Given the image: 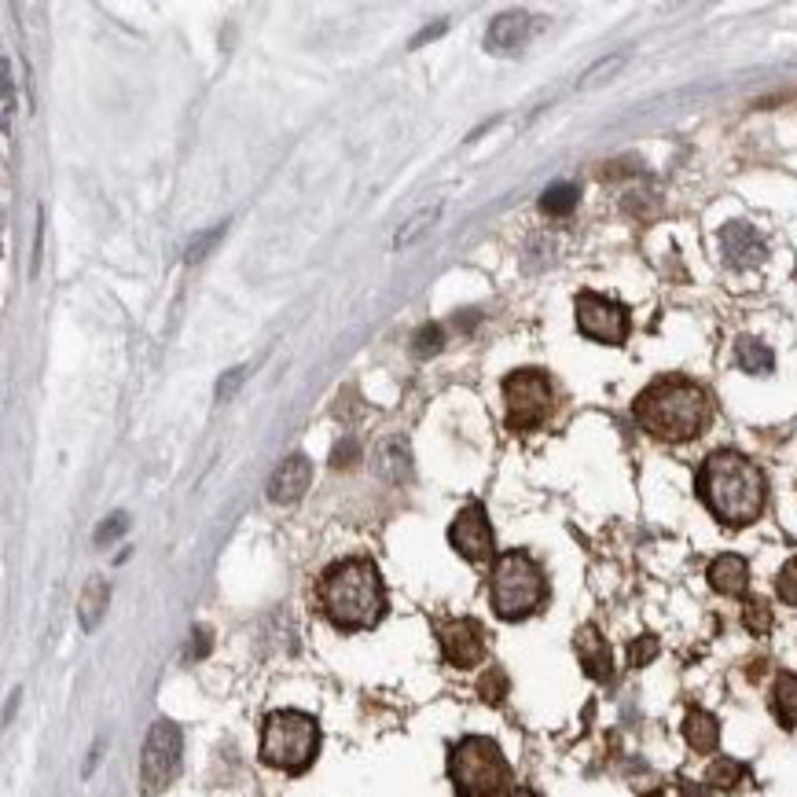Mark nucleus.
Wrapping results in <instances>:
<instances>
[{
  "label": "nucleus",
  "mask_w": 797,
  "mask_h": 797,
  "mask_svg": "<svg viewBox=\"0 0 797 797\" xmlns=\"http://www.w3.org/2000/svg\"><path fill=\"white\" fill-rule=\"evenodd\" d=\"M699 497L713 511L716 522L742 530L761 519L764 503H769V481H764V474L753 460L721 449L702 463Z\"/></svg>",
  "instance_id": "1"
},
{
  "label": "nucleus",
  "mask_w": 797,
  "mask_h": 797,
  "mask_svg": "<svg viewBox=\"0 0 797 797\" xmlns=\"http://www.w3.org/2000/svg\"><path fill=\"white\" fill-rule=\"evenodd\" d=\"M320 607L342 632H360L386 614V584L371 559H342L320 578Z\"/></svg>",
  "instance_id": "2"
},
{
  "label": "nucleus",
  "mask_w": 797,
  "mask_h": 797,
  "mask_svg": "<svg viewBox=\"0 0 797 797\" xmlns=\"http://www.w3.org/2000/svg\"><path fill=\"white\" fill-rule=\"evenodd\" d=\"M635 419L654 438L680 445V441L699 438L705 423H710V393L694 379H683V376L654 379L635 397Z\"/></svg>",
  "instance_id": "3"
},
{
  "label": "nucleus",
  "mask_w": 797,
  "mask_h": 797,
  "mask_svg": "<svg viewBox=\"0 0 797 797\" xmlns=\"http://www.w3.org/2000/svg\"><path fill=\"white\" fill-rule=\"evenodd\" d=\"M548 599V578L537 567V559L526 551H503L492 562L489 578V603L492 614L503 621H522L537 614Z\"/></svg>",
  "instance_id": "4"
},
{
  "label": "nucleus",
  "mask_w": 797,
  "mask_h": 797,
  "mask_svg": "<svg viewBox=\"0 0 797 797\" xmlns=\"http://www.w3.org/2000/svg\"><path fill=\"white\" fill-rule=\"evenodd\" d=\"M449 780L460 797H508L511 764L486 735H463L449 750Z\"/></svg>",
  "instance_id": "5"
},
{
  "label": "nucleus",
  "mask_w": 797,
  "mask_h": 797,
  "mask_svg": "<svg viewBox=\"0 0 797 797\" xmlns=\"http://www.w3.org/2000/svg\"><path fill=\"white\" fill-rule=\"evenodd\" d=\"M317 750H320L317 716L301 710H276L265 716V728H261V761L269 769L301 775L317 761Z\"/></svg>",
  "instance_id": "6"
},
{
  "label": "nucleus",
  "mask_w": 797,
  "mask_h": 797,
  "mask_svg": "<svg viewBox=\"0 0 797 797\" xmlns=\"http://www.w3.org/2000/svg\"><path fill=\"white\" fill-rule=\"evenodd\" d=\"M551 379L540 368H522L503 379V405H508V430L533 433L551 416Z\"/></svg>",
  "instance_id": "7"
},
{
  "label": "nucleus",
  "mask_w": 797,
  "mask_h": 797,
  "mask_svg": "<svg viewBox=\"0 0 797 797\" xmlns=\"http://www.w3.org/2000/svg\"><path fill=\"white\" fill-rule=\"evenodd\" d=\"M180 750H185V739H180V728L174 721L151 724L147 742H144V757H140V783H144L147 797L163 794L166 786L177 780Z\"/></svg>",
  "instance_id": "8"
},
{
  "label": "nucleus",
  "mask_w": 797,
  "mask_h": 797,
  "mask_svg": "<svg viewBox=\"0 0 797 797\" xmlns=\"http://www.w3.org/2000/svg\"><path fill=\"white\" fill-rule=\"evenodd\" d=\"M573 309H578V328L584 338L599 342V346H621L629 338V312L621 301L603 298L595 290H581Z\"/></svg>",
  "instance_id": "9"
},
{
  "label": "nucleus",
  "mask_w": 797,
  "mask_h": 797,
  "mask_svg": "<svg viewBox=\"0 0 797 797\" xmlns=\"http://www.w3.org/2000/svg\"><path fill=\"white\" fill-rule=\"evenodd\" d=\"M449 544L456 548L467 562H486L492 559V526H489V514L481 503H467L449 526Z\"/></svg>",
  "instance_id": "10"
},
{
  "label": "nucleus",
  "mask_w": 797,
  "mask_h": 797,
  "mask_svg": "<svg viewBox=\"0 0 797 797\" xmlns=\"http://www.w3.org/2000/svg\"><path fill=\"white\" fill-rule=\"evenodd\" d=\"M438 635H441L445 662L456 665V669H474V665L486 658V629H481V621H474V618L445 621L438 629Z\"/></svg>",
  "instance_id": "11"
},
{
  "label": "nucleus",
  "mask_w": 797,
  "mask_h": 797,
  "mask_svg": "<svg viewBox=\"0 0 797 797\" xmlns=\"http://www.w3.org/2000/svg\"><path fill=\"white\" fill-rule=\"evenodd\" d=\"M309 486H312V460L295 452V456H287L276 471H272L269 500L272 503H298L301 497H306Z\"/></svg>",
  "instance_id": "12"
},
{
  "label": "nucleus",
  "mask_w": 797,
  "mask_h": 797,
  "mask_svg": "<svg viewBox=\"0 0 797 797\" xmlns=\"http://www.w3.org/2000/svg\"><path fill=\"white\" fill-rule=\"evenodd\" d=\"M721 250L735 269H753L764 261V239L746 221H731V225L721 228Z\"/></svg>",
  "instance_id": "13"
},
{
  "label": "nucleus",
  "mask_w": 797,
  "mask_h": 797,
  "mask_svg": "<svg viewBox=\"0 0 797 797\" xmlns=\"http://www.w3.org/2000/svg\"><path fill=\"white\" fill-rule=\"evenodd\" d=\"M573 651H578L581 669L588 673L592 680L607 683L610 676H614V654H610V643L603 640L595 624H584V629H578V635H573Z\"/></svg>",
  "instance_id": "14"
},
{
  "label": "nucleus",
  "mask_w": 797,
  "mask_h": 797,
  "mask_svg": "<svg viewBox=\"0 0 797 797\" xmlns=\"http://www.w3.org/2000/svg\"><path fill=\"white\" fill-rule=\"evenodd\" d=\"M705 578H710L713 592L742 595L746 584H750V567H746L742 555H716V559L710 562V570H705Z\"/></svg>",
  "instance_id": "15"
},
{
  "label": "nucleus",
  "mask_w": 797,
  "mask_h": 797,
  "mask_svg": "<svg viewBox=\"0 0 797 797\" xmlns=\"http://www.w3.org/2000/svg\"><path fill=\"white\" fill-rule=\"evenodd\" d=\"M530 37V15L522 12H508V15H497L486 34V48L492 56H503V52H514L522 41Z\"/></svg>",
  "instance_id": "16"
},
{
  "label": "nucleus",
  "mask_w": 797,
  "mask_h": 797,
  "mask_svg": "<svg viewBox=\"0 0 797 797\" xmlns=\"http://www.w3.org/2000/svg\"><path fill=\"white\" fill-rule=\"evenodd\" d=\"M376 467L386 481L393 486H401V481L412 478V449L405 438H386L382 445L376 449Z\"/></svg>",
  "instance_id": "17"
},
{
  "label": "nucleus",
  "mask_w": 797,
  "mask_h": 797,
  "mask_svg": "<svg viewBox=\"0 0 797 797\" xmlns=\"http://www.w3.org/2000/svg\"><path fill=\"white\" fill-rule=\"evenodd\" d=\"M683 739H688L694 753H713L716 742H721V724H716L713 713L691 710L688 721H683Z\"/></svg>",
  "instance_id": "18"
},
{
  "label": "nucleus",
  "mask_w": 797,
  "mask_h": 797,
  "mask_svg": "<svg viewBox=\"0 0 797 797\" xmlns=\"http://www.w3.org/2000/svg\"><path fill=\"white\" fill-rule=\"evenodd\" d=\"M772 713L783 728H797V673H780L772 688Z\"/></svg>",
  "instance_id": "19"
},
{
  "label": "nucleus",
  "mask_w": 797,
  "mask_h": 797,
  "mask_svg": "<svg viewBox=\"0 0 797 797\" xmlns=\"http://www.w3.org/2000/svg\"><path fill=\"white\" fill-rule=\"evenodd\" d=\"M735 365H739L746 376H769L775 368V353L764 346L761 338H739L735 342Z\"/></svg>",
  "instance_id": "20"
},
{
  "label": "nucleus",
  "mask_w": 797,
  "mask_h": 797,
  "mask_svg": "<svg viewBox=\"0 0 797 797\" xmlns=\"http://www.w3.org/2000/svg\"><path fill=\"white\" fill-rule=\"evenodd\" d=\"M107 599H110V588H107V581L104 578H93L85 584V592H82V599H78V618H82V629L85 632H93L99 618L107 614Z\"/></svg>",
  "instance_id": "21"
},
{
  "label": "nucleus",
  "mask_w": 797,
  "mask_h": 797,
  "mask_svg": "<svg viewBox=\"0 0 797 797\" xmlns=\"http://www.w3.org/2000/svg\"><path fill=\"white\" fill-rule=\"evenodd\" d=\"M573 206H578V188H573V185H551L540 195V210H544V214H551V217H567Z\"/></svg>",
  "instance_id": "22"
},
{
  "label": "nucleus",
  "mask_w": 797,
  "mask_h": 797,
  "mask_svg": "<svg viewBox=\"0 0 797 797\" xmlns=\"http://www.w3.org/2000/svg\"><path fill=\"white\" fill-rule=\"evenodd\" d=\"M742 775H746V764L728 761V757H724V761H716L713 769H710V775H705V783L716 786V790H735Z\"/></svg>",
  "instance_id": "23"
},
{
  "label": "nucleus",
  "mask_w": 797,
  "mask_h": 797,
  "mask_svg": "<svg viewBox=\"0 0 797 797\" xmlns=\"http://www.w3.org/2000/svg\"><path fill=\"white\" fill-rule=\"evenodd\" d=\"M225 228H228V225H214V228L199 231V236L191 239V243H188V250H185V261H203V258L210 254V250L217 247V239L225 236Z\"/></svg>",
  "instance_id": "24"
},
{
  "label": "nucleus",
  "mask_w": 797,
  "mask_h": 797,
  "mask_svg": "<svg viewBox=\"0 0 797 797\" xmlns=\"http://www.w3.org/2000/svg\"><path fill=\"white\" fill-rule=\"evenodd\" d=\"M742 621H746V629H750L753 635H764L772 629V607L764 599H750V603H746Z\"/></svg>",
  "instance_id": "25"
},
{
  "label": "nucleus",
  "mask_w": 797,
  "mask_h": 797,
  "mask_svg": "<svg viewBox=\"0 0 797 797\" xmlns=\"http://www.w3.org/2000/svg\"><path fill=\"white\" fill-rule=\"evenodd\" d=\"M478 694H481V702H489V705H500L503 699H508V676H503L500 669H489L486 676H481V683H478Z\"/></svg>",
  "instance_id": "26"
},
{
  "label": "nucleus",
  "mask_w": 797,
  "mask_h": 797,
  "mask_svg": "<svg viewBox=\"0 0 797 797\" xmlns=\"http://www.w3.org/2000/svg\"><path fill=\"white\" fill-rule=\"evenodd\" d=\"M441 346H445V331H441L438 324H427V328H419L416 331V357H433V353H441Z\"/></svg>",
  "instance_id": "27"
},
{
  "label": "nucleus",
  "mask_w": 797,
  "mask_h": 797,
  "mask_svg": "<svg viewBox=\"0 0 797 797\" xmlns=\"http://www.w3.org/2000/svg\"><path fill=\"white\" fill-rule=\"evenodd\" d=\"M438 214H441V206H430V210H423V214H416L408 221V228H401V236H397V247H408L412 239L419 236V231H427L433 221H438Z\"/></svg>",
  "instance_id": "28"
},
{
  "label": "nucleus",
  "mask_w": 797,
  "mask_h": 797,
  "mask_svg": "<svg viewBox=\"0 0 797 797\" xmlns=\"http://www.w3.org/2000/svg\"><path fill=\"white\" fill-rule=\"evenodd\" d=\"M654 658H658V640H654V635H640V640H632V647H629V662L635 665V669H643V665H651Z\"/></svg>",
  "instance_id": "29"
},
{
  "label": "nucleus",
  "mask_w": 797,
  "mask_h": 797,
  "mask_svg": "<svg viewBox=\"0 0 797 797\" xmlns=\"http://www.w3.org/2000/svg\"><path fill=\"white\" fill-rule=\"evenodd\" d=\"M775 592H780L783 603H797V559H790L786 567L780 570V578H775Z\"/></svg>",
  "instance_id": "30"
},
{
  "label": "nucleus",
  "mask_w": 797,
  "mask_h": 797,
  "mask_svg": "<svg viewBox=\"0 0 797 797\" xmlns=\"http://www.w3.org/2000/svg\"><path fill=\"white\" fill-rule=\"evenodd\" d=\"M126 530H129V514H122V511H118V514H110V519L104 522V526L96 530V544H110L115 537H122Z\"/></svg>",
  "instance_id": "31"
},
{
  "label": "nucleus",
  "mask_w": 797,
  "mask_h": 797,
  "mask_svg": "<svg viewBox=\"0 0 797 797\" xmlns=\"http://www.w3.org/2000/svg\"><path fill=\"white\" fill-rule=\"evenodd\" d=\"M12 115H15V78H12V63L4 59V133H12Z\"/></svg>",
  "instance_id": "32"
},
{
  "label": "nucleus",
  "mask_w": 797,
  "mask_h": 797,
  "mask_svg": "<svg viewBox=\"0 0 797 797\" xmlns=\"http://www.w3.org/2000/svg\"><path fill=\"white\" fill-rule=\"evenodd\" d=\"M243 379H247V368H231L228 376L217 382V401H231V397H236V390L243 386Z\"/></svg>",
  "instance_id": "33"
},
{
  "label": "nucleus",
  "mask_w": 797,
  "mask_h": 797,
  "mask_svg": "<svg viewBox=\"0 0 797 797\" xmlns=\"http://www.w3.org/2000/svg\"><path fill=\"white\" fill-rule=\"evenodd\" d=\"M357 456H360V445L353 438H346L335 449V460H331V467H353V463H357Z\"/></svg>",
  "instance_id": "34"
},
{
  "label": "nucleus",
  "mask_w": 797,
  "mask_h": 797,
  "mask_svg": "<svg viewBox=\"0 0 797 797\" xmlns=\"http://www.w3.org/2000/svg\"><path fill=\"white\" fill-rule=\"evenodd\" d=\"M206 654H210V629H195L191 632L188 658H206Z\"/></svg>",
  "instance_id": "35"
},
{
  "label": "nucleus",
  "mask_w": 797,
  "mask_h": 797,
  "mask_svg": "<svg viewBox=\"0 0 797 797\" xmlns=\"http://www.w3.org/2000/svg\"><path fill=\"white\" fill-rule=\"evenodd\" d=\"M621 67V56H614V59H607V63H599L595 70H588V78H584L581 85H595V82H603L599 74H610V70H618Z\"/></svg>",
  "instance_id": "36"
},
{
  "label": "nucleus",
  "mask_w": 797,
  "mask_h": 797,
  "mask_svg": "<svg viewBox=\"0 0 797 797\" xmlns=\"http://www.w3.org/2000/svg\"><path fill=\"white\" fill-rule=\"evenodd\" d=\"M508 797H537V794H533L530 786H514V790H511Z\"/></svg>",
  "instance_id": "37"
}]
</instances>
